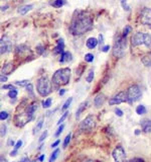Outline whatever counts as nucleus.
<instances>
[{"label": "nucleus", "instance_id": "1", "mask_svg": "<svg viewBox=\"0 0 151 162\" xmlns=\"http://www.w3.org/2000/svg\"><path fill=\"white\" fill-rule=\"evenodd\" d=\"M93 29V19L85 12H79L74 16L70 26V31L74 36H81Z\"/></svg>", "mask_w": 151, "mask_h": 162}, {"label": "nucleus", "instance_id": "2", "mask_svg": "<svg viewBox=\"0 0 151 162\" xmlns=\"http://www.w3.org/2000/svg\"><path fill=\"white\" fill-rule=\"evenodd\" d=\"M27 106L26 100H22V102L19 104V106L16 109V113L14 117V123L17 127L21 128L27 123L30 122V118H29L28 113H27Z\"/></svg>", "mask_w": 151, "mask_h": 162}, {"label": "nucleus", "instance_id": "3", "mask_svg": "<svg viewBox=\"0 0 151 162\" xmlns=\"http://www.w3.org/2000/svg\"><path fill=\"white\" fill-rule=\"evenodd\" d=\"M71 78V69L68 67L61 68L54 72L52 76V83L54 86H63L70 82Z\"/></svg>", "mask_w": 151, "mask_h": 162}, {"label": "nucleus", "instance_id": "4", "mask_svg": "<svg viewBox=\"0 0 151 162\" xmlns=\"http://www.w3.org/2000/svg\"><path fill=\"white\" fill-rule=\"evenodd\" d=\"M36 90L42 96H47L52 92V84L47 76L40 77L36 83Z\"/></svg>", "mask_w": 151, "mask_h": 162}, {"label": "nucleus", "instance_id": "5", "mask_svg": "<svg viewBox=\"0 0 151 162\" xmlns=\"http://www.w3.org/2000/svg\"><path fill=\"white\" fill-rule=\"evenodd\" d=\"M126 49V38L123 36H120L117 38L113 48V55L116 58H122L125 54Z\"/></svg>", "mask_w": 151, "mask_h": 162}, {"label": "nucleus", "instance_id": "6", "mask_svg": "<svg viewBox=\"0 0 151 162\" xmlns=\"http://www.w3.org/2000/svg\"><path fill=\"white\" fill-rule=\"evenodd\" d=\"M127 94V102H129L130 104H132L135 101H138L142 96V92L138 85H132L126 91Z\"/></svg>", "mask_w": 151, "mask_h": 162}, {"label": "nucleus", "instance_id": "7", "mask_svg": "<svg viewBox=\"0 0 151 162\" xmlns=\"http://www.w3.org/2000/svg\"><path fill=\"white\" fill-rule=\"evenodd\" d=\"M96 127V118L94 116H88L80 124V130L83 133H90Z\"/></svg>", "mask_w": 151, "mask_h": 162}, {"label": "nucleus", "instance_id": "8", "mask_svg": "<svg viewBox=\"0 0 151 162\" xmlns=\"http://www.w3.org/2000/svg\"><path fill=\"white\" fill-rule=\"evenodd\" d=\"M139 20L143 26L151 27V8L144 7L139 15Z\"/></svg>", "mask_w": 151, "mask_h": 162}, {"label": "nucleus", "instance_id": "9", "mask_svg": "<svg viewBox=\"0 0 151 162\" xmlns=\"http://www.w3.org/2000/svg\"><path fill=\"white\" fill-rule=\"evenodd\" d=\"M112 156H113L114 161L115 162H125V160H126V152H125L124 148H123L121 145L117 146V147L113 150Z\"/></svg>", "mask_w": 151, "mask_h": 162}, {"label": "nucleus", "instance_id": "10", "mask_svg": "<svg viewBox=\"0 0 151 162\" xmlns=\"http://www.w3.org/2000/svg\"><path fill=\"white\" fill-rule=\"evenodd\" d=\"M0 49H1L0 50V53H1V55L8 53V52H10L11 49H12L11 41L7 36H2L1 38V42H0Z\"/></svg>", "mask_w": 151, "mask_h": 162}, {"label": "nucleus", "instance_id": "11", "mask_svg": "<svg viewBox=\"0 0 151 162\" xmlns=\"http://www.w3.org/2000/svg\"><path fill=\"white\" fill-rule=\"evenodd\" d=\"M127 101V94L124 91H121V92L117 93L116 95H114L113 97H111L109 100V104L110 106H115V104H120L123 102Z\"/></svg>", "mask_w": 151, "mask_h": 162}, {"label": "nucleus", "instance_id": "12", "mask_svg": "<svg viewBox=\"0 0 151 162\" xmlns=\"http://www.w3.org/2000/svg\"><path fill=\"white\" fill-rule=\"evenodd\" d=\"M15 54L17 57H28V54L31 55V52L29 48L25 45L17 46L16 50H15Z\"/></svg>", "mask_w": 151, "mask_h": 162}, {"label": "nucleus", "instance_id": "13", "mask_svg": "<svg viewBox=\"0 0 151 162\" xmlns=\"http://www.w3.org/2000/svg\"><path fill=\"white\" fill-rule=\"evenodd\" d=\"M144 34L145 33H141V31H138L135 35L132 36V46L133 47H137V46H141L143 45L144 43Z\"/></svg>", "mask_w": 151, "mask_h": 162}, {"label": "nucleus", "instance_id": "14", "mask_svg": "<svg viewBox=\"0 0 151 162\" xmlns=\"http://www.w3.org/2000/svg\"><path fill=\"white\" fill-rule=\"evenodd\" d=\"M105 101H106V96L103 93L97 94L95 96V98H94V104H95L96 108H101Z\"/></svg>", "mask_w": 151, "mask_h": 162}, {"label": "nucleus", "instance_id": "15", "mask_svg": "<svg viewBox=\"0 0 151 162\" xmlns=\"http://www.w3.org/2000/svg\"><path fill=\"white\" fill-rule=\"evenodd\" d=\"M36 109H37V102H36V101L31 102L30 104H28V106H27V113H28L30 120H32V118H33L34 113L36 111Z\"/></svg>", "mask_w": 151, "mask_h": 162}, {"label": "nucleus", "instance_id": "16", "mask_svg": "<svg viewBox=\"0 0 151 162\" xmlns=\"http://www.w3.org/2000/svg\"><path fill=\"white\" fill-rule=\"evenodd\" d=\"M141 127H142V131L146 134L151 133V121L150 120H143L140 123Z\"/></svg>", "mask_w": 151, "mask_h": 162}, {"label": "nucleus", "instance_id": "17", "mask_svg": "<svg viewBox=\"0 0 151 162\" xmlns=\"http://www.w3.org/2000/svg\"><path fill=\"white\" fill-rule=\"evenodd\" d=\"M64 49H65V43H64V40L61 39V40L58 41V45L56 46L54 50V54L58 55V54H63L64 53Z\"/></svg>", "mask_w": 151, "mask_h": 162}, {"label": "nucleus", "instance_id": "18", "mask_svg": "<svg viewBox=\"0 0 151 162\" xmlns=\"http://www.w3.org/2000/svg\"><path fill=\"white\" fill-rule=\"evenodd\" d=\"M98 43H99V41H98L97 39L89 38L88 41H87V47H88V49H90V50L95 49V48L97 47Z\"/></svg>", "mask_w": 151, "mask_h": 162}, {"label": "nucleus", "instance_id": "19", "mask_svg": "<svg viewBox=\"0 0 151 162\" xmlns=\"http://www.w3.org/2000/svg\"><path fill=\"white\" fill-rule=\"evenodd\" d=\"M70 61H72V54H71L70 52H64L61 56L59 62L65 63V62H70Z\"/></svg>", "mask_w": 151, "mask_h": 162}, {"label": "nucleus", "instance_id": "20", "mask_svg": "<svg viewBox=\"0 0 151 162\" xmlns=\"http://www.w3.org/2000/svg\"><path fill=\"white\" fill-rule=\"evenodd\" d=\"M31 8H32V5H31V4H29V5L27 4V5L20 6V7L17 9V12L21 15H24V14H26L29 10H31Z\"/></svg>", "mask_w": 151, "mask_h": 162}, {"label": "nucleus", "instance_id": "21", "mask_svg": "<svg viewBox=\"0 0 151 162\" xmlns=\"http://www.w3.org/2000/svg\"><path fill=\"white\" fill-rule=\"evenodd\" d=\"M13 71V64L12 62H9L3 66L2 68V74H10Z\"/></svg>", "mask_w": 151, "mask_h": 162}, {"label": "nucleus", "instance_id": "22", "mask_svg": "<svg viewBox=\"0 0 151 162\" xmlns=\"http://www.w3.org/2000/svg\"><path fill=\"white\" fill-rule=\"evenodd\" d=\"M87 104H88V101L82 102V103L80 104L79 108H78L77 113H76V118H77V120H79V118H80V116H81V113H83V111H85V108H87Z\"/></svg>", "mask_w": 151, "mask_h": 162}, {"label": "nucleus", "instance_id": "23", "mask_svg": "<svg viewBox=\"0 0 151 162\" xmlns=\"http://www.w3.org/2000/svg\"><path fill=\"white\" fill-rule=\"evenodd\" d=\"M141 61H142V63L145 66H147V67H151V55L150 54L143 56L142 59H141Z\"/></svg>", "mask_w": 151, "mask_h": 162}, {"label": "nucleus", "instance_id": "24", "mask_svg": "<svg viewBox=\"0 0 151 162\" xmlns=\"http://www.w3.org/2000/svg\"><path fill=\"white\" fill-rule=\"evenodd\" d=\"M65 3H66L65 0H52V1L50 2V4L56 8H61V6L65 5Z\"/></svg>", "mask_w": 151, "mask_h": 162}, {"label": "nucleus", "instance_id": "25", "mask_svg": "<svg viewBox=\"0 0 151 162\" xmlns=\"http://www.w3.org/2000/svg\"><path fill=\"white\" fill-rule=\"evenodd\" d=\"M144 46L147 48H151V34H144Z\"/></svg>", "mask_w": 151, "mask_h": 162}, {"label": "nucleus", "instance_id": "26", "mask_svg": "<svg viewBox=\"0 0 151 162\" xmlns=\"http://www.w3.org/2000/svg\"><path fill=\"white\" fill-rule=\"evenodd\" d=\"M136 113H137V115H139V116L146 113V108L143 106V104H140V106H138L136 108Z\"/></svg>", "mask_w": 151, "mask_h": 162}, {"label": "nucleus", "instance_id": "27", "mask_svg": "<svg viewBox=\"0 0 151 162\" xmlns=\"http://www.w3.org/2000/svg\"><path fill=\"white\" fill-rule=\"evenodd\" d=\"M42 124H43V120H42V118H40V120L37 122V124H36V126L34 127L33 134H36L38 131H40V130H42Z\"/></svg>", "mask_w": 151, "mask_h": 162}, {"label": "nucleus", "instance_id": "28", "mask_svg": "<svg viewBox=\"0 0 151 162\" xmlns=\"http://www.w3.org/2000/svg\"><path fill=\"white\" fill-rule=\"evenodd\" d=\"M59 149H56L54 152H52V154L50 155L49 157V162H54L56 161V159L58 158L59 156Z\"/></svg>", "mask_w": 151, "mask_h": 162}, {"label": "nucleus", "instance_id": "29", "mask_svg": "<svg viewBox=\"0 0 151 162\" xmlns=\"http://www.w3.org/2000/svg\"><path fill=\"white\" fill-rule=\"evenodd\" d=\"M26 87V91L28 92V94L30 95L31 97H34V92H33V86L31 83H29L27 86H25Z\"/></svg>", "mask_w": 151, "mask_h": 162}, {"label": "nucleus", "instance_id": "30", "mask_svg": "<svg viewBox=\"0 0 151 162\" xmlns=\"http://www.w3.org/2000/svg\"><path fill=\"white\" fill-rule=\"evenodd\" d=\"M50 106H52V98H50V97H49L47 99H45L42 101V108H49Z\"/></svg>", "mask_w": 151, "mask_h": 162}, {"label": "nucleus", "instance_id": "31", "mask_svg": "<svg viewBox=\"0 0 151 162\" xmlns=\"http://www.w3.org/2000/svg\"><path fill=\"white\" fill-rule=\"evenodd\" d=\"M72 101H73V97H68V98L67 99V101L64 103V106H63V108H61V111H66L68 106H71V103H72Z\"/></svg>", "mask_w": 151, "mask_h": 162}, {"label": "nucleus", "instance_id": "32", "mask_svg": "<svg viewBox=\"0 0 151 162\" xmlns=\"http://www.w3.org/2000/svg\"><path fill=\"white\" fill-rule=\"evenodd\" d=\"M71 138H72V135H71V134H68V135L66 136L65 141H64V146H63L64 148L68 147V145L70 144V142H71Z\"/></svg>", "mask_w": 151, "mask_h": 162}, {"label": "nucleus", "instance_id": "33", "mask_svg": "<svg viewBox=\"0 0 151 162\" xmlns=\"http://www.w3.org/2000/svg\"><path fill=\"white\" fill-rule=\"evenodd\" d=\"M8 96L10 97V98H16V97H17V90H16V88H15V89L9 90Z\"/></svg>", "mask_w": 151, "mask_h": 162}, {"label": "nucleus", "instance_id": "34", "mask_svg": "<svg viewBox=\"0 0 151 162\" xmlns=\"http://www.w3.org/2000/svg\"><path fill=\"white\" fill-rule=\"evenodd\" d=\"M94 76H95V74H94V71H93V70H90V71H89L88 76H87V78H86L87 82L91 83V82L93 81V79H94Z\"/></svg>", "mask_w": 151, "mask_h": 162}, {"label": "nucleus", "instance_id": "35", "mask_svg": "<svg viewBox=\"0 0 151 162\" xmlns=\"http://www.w3.org/2000/svg\"><path fill=\"white\" fill-rule=\"evenodd\" d=\"M85 61L88 63H91L94 61V55L93 54H86L85 55Z\"/></svg>", "mask_w": 151, "mask_h": 162}, {"label": "nucleus", "instance_id": "36", "mask_svg": "<svg viewBox=\"0 0 151 162\" xmlns=\"http://www.w3.org/2000/svg\"><path fill=\"white\" fill-rule=\"evenodd\" d=\"M120 2H121V5H122V7L124 8V10H126V11H129L130 10V6L128 5L127 0H120Z\"/></svg>", "mask_w": 151, "mask_h": 162}, {"label": "nucleus", "instance_id": "37", "mask_svg": "<svg viewBox=\"0 0 151 162\" xmlns=\"http://www.w3.org/2000/svg\"><path fill=\"white\" fill-rule=\"evenodd\" d=\"M68 115V111H65V113H63V116H61V118H59V122H58V125H59H59L61 124V123L64 122V121L66 120V118H67Z\"/></svg>", "mask_w": 151, "mask_h": 162}, {"label": "nucleus", "instance_id": "38", "mask_svg": "<svg viewBox=\"0 0 151 162\" xmlns=\"http://www.w3.org/2000/svg\"><path fill=\"white\" fill-rule=\"evenodd\" d=\"M130 31H131V26H127L124 29V31H123V34H122V36H124V38H126V36H128V34L130 33Z\"/></svg>", "mask_w": 151, "mask_h": 162}, {"label": "nucleus", "instance_id": "39", "mask_svg": "<svg viewBox=\"0 0 151 162\" xmlns=\"http://www.w3.org/2000/svg\"><path fill=\"white\" fill-rule=\"evenodd\" d=\"M16 85H19V86H27L29 84V81L28 80H21V81H16L15 82Z\"/></svg>", "mask_w": 151, "mask_h": 162}, {"label": "nucleus", "instance_id": "40", "mask_svg": "<svg viewBox=\"0 0 151 162\" xmlns=\"http://www.w3.org/2000/svg\"><path fill=\"white\" fill-rule=\"evenodd\" d=\"M6 118H8V113L7 111H2L0 113V120L1 121H5Z\"/></svg>", "mask_w": 151, "mask_h": 162}, {"label": "nucleus", "instance_id": "41", "mask_svg": "<svg viewBox=\"0 0 151 162\" xmlns=\"http://www.w3.org/2000/svg\"><path fill=\"white\" fill-rule=\"evenodd\" d=\"M64 128H65V126H64V125H59V127L58 131L56 132V134H54V136H56V137H59V135H61V132L64 131Z\"/></svg>", "mask_w": 151, "mask_h": 162}, {"label": "nucleus", "instance_id": "42", "mask_svg": "<svg viewBox=\"0 0 151 162\" xmlns=\"http://www.w3.org/2000/svg\"><path fill=\"white\" fill-rule=\"evenodd\" d=\"M2 89H9V90H11V89H15V87L12 85V84H6V85L2 86Z\"/></svg>", "mask_w": 151, "mask_h": 162}, {"label": "nucleus", "instance_id": "43", "mask_svg": "<svg viewBox=\"0 0 151 162\" xmlns=\"http://www.w3.org/2000/svg\"><path fill=\"white\" fill-rule=\"evenodd\" d=\"M36 52H37V53L40 55H42V53L44 52V49L42 48V46L40 45V46H37V47H36Z\"/></svg>", "mask_w": 151, "mask_h": 162}, {"label": "nucleus", "instance_id": "44", "mask_svg": "<svg viewBox=\"0 0 151 162\" xmlns=\"http://www.w3.org/2000/svg\"><path fill=\"white\" fill-rule=\"evenodd\" d=\"M6 135V126L1 125V137H4Z\"/></svg>", "mask_w": 151, "mask_h": 162}, {"label": "nucleus", "instance_id": "45", "mask_svg": "<svg viewBox=\"0 0 151 162\" xmlns=\"http://www.w3.org/2000/svg\"><path fill=\"white\" fill-rule=\"evenodd\" d=\"M22 146V141L21 140H18L16 143H15V146H14V149L15 150H18L20 147Z\"/></svg>", "mask_w": 151, "mask_h": 162}, {"label": "nucleus", "instance_id": "46", "mask_svg": "<svg viewBox=\"0 0 151 162\" xmlns=\"http://www.w3.org/2000/svg\"><path fill=\"white\" fill-rule=\"evenodd\" d=\"M47 131H44L43 133L42 134V136H40V142H42L43 140H44L45 138H47Z\"/></svg>", "mask_w": 151, "mask_h": 162}, {"label": "nucleus", "instance_id": "47", "mask_svg": "<svg viewBox=\"0 0 151 162\" xmlns=\"http://www.w3.org/2000/svg\"><path fill=\"white\" fill-rule=\"evenodd\" d=\"M115 113L118 116V117H122V116H123V111H121L120 108H116L115 109Z\"/></svg>", "mask_w": 151, "mask_h": 162}, {"label": "nucleus", "instance_id": "48", "mask_svg": "<svg viewBox=\"0 0 151 162\" xmlns=\"http://www.w3.org/2000/svg\"><path fill=\"white\" fill-rule=\"evenodd\" d=\"M59 143H61V141H59V140H56V142H54V143H52V146H50V147H52V148H56V147H58V146L59 145Z\"/></svg>", "mask_w": 151, "mask_h": 162}, {"label": "nucleus", "instance_id": "49", "mask_svg": "<svg viewBox=\"0 0 151 162\" xmlns=\"http://www.w3.org/2000/svg\"><path fill=\"white\" fill-rule=\"evenodd\" d=\"M128 162H145L143 160V159H141V158H133V159H131L130 161H128Z\"/></svg>", "mask_w": 151, "mask_h": 162}, {"label": "nucleus", "instance_id": "50", "mask_svg": "<svg viewBox=\"0 0 151 162\" xmlns=\"http://www.w3.org/2000/svg\"><path fill=\"white\" fill-rule=\"evenodd\" d=\"M0 81H1V82H6V81H7V77L4 76V74H1V76H0Z\"/></svg>", "mask_w": 151, "mask_h": 162}, {"label": "nucleus", "instance_id": "51", "mask_svg": "<svg viewBox=\"0 0 151 162\" xmlns=\"http://www.w3.org/2000/svg\"><path fill=\"white\" fill-rule=\"evenodd\" d=\"M16 155H17V150H13V151H11L10 152V156L11 157H14V156H16Z\"/></svg>", "mask_w": 151, "mask_h": 162}, {"label": "nucleus", "instance_id": "52", "mask_svg": "<svg viewBox=\"0 0 151 162\" xmlns=\"http://www.w3.org/2000/svg\"><path fill=\"white\" fill-rule=\"evenodd\" d=\"M109 50H110V46H105V47L102 49V51L103 52H108Z\"/></svg>", "mask_w": 151, "mask_h": 162}, {"label": "nucleus", "instance_id": "53", "mask_svg": "<svg viewBox=\"0 0 151 162\" xmlns=\"http://www.w3.org/2000/svg\"><path fill=\"white\" fill-rule=\"evenodd\" d=\"M65 93H66V89H61V90L59 91V94L61 95V96H63Z\"/></svg>", "mask_w": 151, "mask_h": 162}, {"label": "nucleus", "instance_id": "54", "mask_svg": "<svg viewBox=\"0 0 151 162\" xmlns=\"http://www.w3.org/2000/svg\"><path fill=\"white\" fill-rule=\"evenodd\" d=\"M44 158H45L44 154H42V155H40V158H38V160H40V162H42L43 160H44Z\"/></svg>", "mask_w": 151, "mask_h": 162}, {"label": "nucleus", "instance_id": "55", "mask_svg": "<svg viewBox=\"0 0 151 162\" xmlns=\"http://www.w3.org/2000/svg\"><path fill=\"white\" fill-rule=\"evenodd\" d=\"M99 43H100V44H102V43H103V36L102 35L99 36Z\"/></svg>", "mask_w": 151, "mask_h": 162}, {"label": "nucleus", "instance_id": "56", "mask_svg": "<svg viewBox=\"0 0 151 162\" xmlns=\"http://www.w3.org/2000/svg\"><path fill=\"white\" fill-rule=\"evenodd\" d=\"M8 144H9V145H11V146H15L14 142H13L12 140H9V141H8Z\"/></svg>", "mask_w": 151, "mask_h": 162}, {"label": "nucleus", "instance_id": "57", "mask_svg": "<svg viewBox=\"0 0 151 162\" xmlns=\"http://www.w3.org/2000/svg\"><path fill=\"white\" fill-rule=\"evenodd\" d=\"M22 161H23V162H31V161H30V159H29V158H27V157H25V158H24Z\"/></svg>", "mask_w": 151, "mask_h": 162}, {"label": "nucleus", "instance_id": "58", "mask_svg": "<svg viewBox=\"0 0 151 162\" xmlns=\"http://www.w3.org/2000/svg\"><path fill=\"white\" fill-rule=\"evenodd\" d=\"M7 7H8V6H7V5H5V6H2V9H1V10H2V11L6 10V9H7Z\"/></svg>", "mask_w": 151, "mask_h": 162}, {"label": "nucleus", "instance_id": "59", "mask_svg": "<svg viewBox=\"0 0 151 162\" xmlns=\"http://www.w3.org/2000/svg\"><path fill=\"white\" fill-rule=\"evenodd\" d=\"M135 134H136V135H139V134H140V131H139V130H136V131H135Z\"/></svg>", "mask_w": 151, "mask_h": 162}, {"label": "nucleus", "instance_id": "60", "mask_svg": "<svg viewBox=\"0 0 151 162\" xmlns=\"http://www.w3.org/2000/svg\"><path fill=\"white\" fill-rule=\"evenodd\" d=\"M85 162H92V161H85Z\"/></svg>", "mask_w": 151, "mask_h": 162}, {"label": "nucleus", "instance_id": "61", "mask_svg": "<svg viewBox=\"0 0 151 162\" xmlns=\"http://www.w3.org/2000/svg\"><path fill=\"white\" fill-rule=\"evenodd\" d=\"M19 162H23V161H22V160H21V161H19Z\"/></svg>", "mask_w": 151, "mask_h": 162}, {"label": "nucleus", "instance_id": "62", "mask_svg": "<svg viewBox=\"0 0 151 162\" xmlns=\"http://www.w3.org/2000/svg\"><path fill=\"white\" fill-rule=\"evenodd\" d=\"M150 55H151V53H150Z\"/></svg>", "mask_w": 151, "mask_h": 162}]
</instances>
